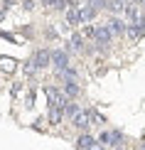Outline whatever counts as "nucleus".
I'll use <instances>...</instances> for the list:
<instances>
[{"mask_svg": "<svg viewBox=\"0 0 145 150\" xmlns=\"http://www.w3.org/2000/svg\"><path fill=\"white\" fill-rule=\"evenodd\" d=\"M143 150H145V145H143Z\"/></svg>", "mask_w": 145, "mask_h": 150, "instance_id": "nucleus-30", "label": "nucleus"}, {"mask_svg": "<svg viewBox=\"0 0 145 150\" xmlns=\"http://www.w3.org/2000/svg\"><path fill=\"white\" fill-rule=\"evenodd\" d=\"M62 118H64V111H59V108H49V123H52V126L62 123Z\"/></svg>", "mask_w": 145, "mask_h": 150, "instance_id": "nucleus-17", "label": "nucleus"}, {"mask_svg": "<svg viewBox=\"0 0 145 150\" xmlns=\"http://www.w3.org/2000/svg\"><path fill=\"white\" fill-rule=\"evenodd\" d=\"M93 143H96V140H93V138H91L89 133H84V135H79V140H76V145H79V150H89V148L93 145Z\"/></svg>", "mask_w": 145, "mask_h": 150, "instance_id": "nucleus-15", "label": "nucleus"}, {"mask_svg": "<svg viewBox=\"0 0 145 150\" xmlns=\"http://www.w3.org/2000/svg\"><path fill=\"white\" fill-rule=\"evenodd\" d=\"M74 126H76L79 130H86V128H89V123H91V118H89V111H81V113L76 116V118H74Z\"/></svg>", "mask_w": 145, "mask_h": 150, "instance_id": "nucleus-8", "label": "nucleus"}, {"mask_svg": "<svg viewBox=\"0 0 145 150\" xmlns=\"http://www.w3.org/2000/svg\"><path fill=\"white\" fill-rule=\"evenodd\" d=\"M52 64L57 67V71L66 69V67H69V52H66V49H54V52H52Z\"/></svg>", "mask_w": 145, "mask_h": 150, "instance_id": "nucleus-2", "label": "nucleus"}, {"mask_svg": "<svg viewBox=\"0 0 145 150\" xmlns=\"http://www.w3.org/2000/svg\"><path fill=\"white\" fill-rule=\"evenodd\" d=\"M89 8H93V10H101V8H108V0H89Z\"/></svg>", "mask_w": 145, "mask_h": 150, "instance_id": "nucleus-20", "label": "nucleus"}, {"mask_svg": "<svg viewBox=\"0 0 145 150\" xmlns=\"http://www.w3.org/2000/svg\"><path fill=\"white\" fill-rule=\"evenodd\" d=\"M143 8H145V0H143Z\"/></svg>", "mask_w": 145, "mask_h": 150, "instance_id": "nucleus-29", "label": "nucleus"}, {"mask_svg": "<svg viewBox=\"0 0 145 150\" xmlns=\"http://www.w3.org/2000/svg\"><path fill=\"white\" fill-rule=\"evenodd\" d=\"M84 35L93 40V37H96V27H91V25H84Z\"/></svg>", "mask_w": 145, "mask_h": 150, "instance_id": "nucleus-23", "label": "nucleus"}, {"mask_svg": "<svg viewBox=\"0 0 145 150\" xmlns=\"http://www.w3.org/2000/svg\"><path fill=\"white\" fill-rule=\"evenodd\" d=\"M111 30H108V25H98V27H96V37H93V40H96V45L98 47H106V45H108V42H111Z\"/></svg>", "mask_w": 145, "mask_h": 150, "instance_id": "nucleus-5", "label": "nucleus"}, {"mask_svg": "<svg viewBox=\"0 0 145 150\" xmlns=\"http://www.w3.org/2000/svg\"><path fill=\"white\" fill-rule=\"evenodd\" d=\"M17 69V62L12 59V57H0V71H5V74H12Z\"/></svg>", "mask_w": 145, "mask_h": 150, "instance_id": "nucleus-9", "label": "nucleus"}, {"mask_svg": "<svg viewBox=\"0 0 145 150\" xmlns=\"http://www.w3.org/2000/svg\"><path fill=\"white\" fill-rule=\"evenodd\" d=\"M64 96H79V86L74 81H66L64 84Z\"/></svg>", "mask_w": 145, "mask_h": 150, "instance_id": "nucleus-18", "label": "nucleus"}, {"mask_svg": "<svg viewBox=\"0 0 145 150\" xmlns=\"http://www.w3.org/2000/svg\"><path fill=\"white\" fill-rule=\"evenodd\" d=\"M125 17H128V25H138V22H145L143 15H140V5L138 3H128V8H125Z\"/></svg>", "mask_w": 145, "mask_h": 150, "instance_id": "nucleus-4", "label": "nucleus"}, {"mask_svg": "<svg viewBox=\"0 0 145 150\" xmlns=\"http://www.w3.org/2000/svg\"><path fill=\"white\" fill-rule=\"evenodd\" d=\"M66 52H84V40H81V35H74V37H71Z\"/></svg>", "mask_w": 145, "mask_h": 150, "instance_id": "nucleus-12", "label": "nucleus"}, {"mask_svg": "<svg viewBox=\"0 0 145 150\" xmlns=\"http://www.w3.org/2000/svg\"><path fill=\"white\" fill-rule=\"evenodd\" d=\"M32 62H35L37 69H45L47 64H52V52H49V49H37L35 57H32Z\"/></svg>", "mask_w": 145, "mask_h": 150, "instance_id": "nucleus-3", "label": "nucleus"}, {"mask_svg": "<svg viewBox=\"0 0 145 150\" xmlns=\"http://www.w3.org/2000/svg\"><path fill=\"white\" fill-rule=\"evenodd\" d=\"M116 150H123V148H121V145H118V148H116Z\"/></svg>", "mask_w": 145, "mask_h": 150, "instance_id": "nucleus-28", "label": "nucleus"}, {"mask_svg": "<svg viewBox=\"0 0 145 150\" xmlns=\"http://www.w3.org/2000/svg\"><path fill=\"white\" fill-rule=\"evenodd\" d=\"M25 71H27V74H35V71H37V67H35V62H32V59L25 64Z\"/></svg>", "mask_w": 145, "mask_h": 150, "instance_id": "nucleus-24", "label": "nucleus"}, {"mask_svg": "<svg viewBox=\"0 0 145 150\" xmlns=\"http://www.w3.org/2000/svg\"><path fill=\"white\" fill-rule=\"evenodd\" d=\"M121 143H123V133H121V130H113V133H111V145H121Z\"/></svg>", "mask_w": 145, "mask_h": 150, "instance_id": "nucleus-21", "label": "nucleus"}, {"mask_svg": "<svg viewBox=\"0 0 145 150\" xmlns=\"http://www.w3.org/2000/svg\"><path fill=\"white\" fill-rule=\"evenodd\" d=\"M108 30H111V35H121V32H125V22L118 20V17H113L108 22Z\"/></svg>", "mask_w": 145, "mask_h": 150, "instance_id": "nucleus-14", "label": "nucleus"}, {"mask_svg": "<svg viewBox=\"0 0 145 150\" xmlns=\"http://www.w3.org/2000/svg\"><path fill=\"white\" fill-rule=\"evenodd\" d=\"M79 113H81V111H79L76 103H66V106H64V118H69V121H74Z\"/></svg>", "mask_w": 145, "mask_h": 150, "instance_id": "nucleus-16", "label": "nucleus"}, {"mask_svg": "<svg viewBox=\"0 0 145 150\" xmlns=\"http://www.w3.org/2000/svg\"><path fill=\"white\" fill-rule=\"evenodd\" d=\"M89 118L93 121V126H103V123H106V118L101 116L98 111H89Z\"/></svg>", "mask_w": 145, "mask_h": 150, "instance_id": "nucleus-19", "label": "nucleus"}, {"mask_svg": "<svg viewBox=\"0 0 145 150\" xmlns=\"http://www.w3.org/2000/svg\"><path fill=\"white\" fill-rule=\"evenodd\" d=\"M98 143H103V145H111V133H108V130H103V133L98 135Z\"/></svg>", "mask_w": 145, "mask_h": 150, "instance_id": "nucleus-22", "label": "nucleus"}, {"mask_svg": "<svg viewBox=\"0 0 145 150\" xmlns=\"http://www.w3.org/2000/svg\"><path fill=\"white\" fill-rule=\"evenodd\" d=\"M130 3H143V0H130Z\"/></svg>", "mask_w": 145, "mask_h": 150, "instance_id": "nucleus-27", "label": "nucleus"}, {"mask_svg": "<svg viewBox=\"0 0 145 150\" xmlns=\"http://www.w3.org/2000/svg\"><path fill=\"white\" fill-rule=\"evenodd\" d=\"M79 17H81V25H86L89 20H93V17H96V10L89 8V5H84V8L79 10Z\"/></svg>", "mask_w": 145, "mask_h": 150, "instance_id": "nucleus-13", "label": "nucleus"}, {"mask_svg": "<svg viewBox=\"0 0 145 150\" xmlns=\"http://www.w3.org/2000/svg\"><path fill=\"white\" fill-rule=\"evenodd\" d=\"M125 8H128V0H108V10L116 12V15L125 12Z\"/></svg>", "mask_w": 145, "mask_h": 150, "instance_id": "nucleus-10", "label": "nucleus"}, {"mask_svg": "<svg viewBox=\"0 0 145 150\" xmlns=\"http://www.w3.org/2000/svg\"><path fill=\"white\" fill-rule=\"evenodd\" d=\"M22 8H25V10H32V8H35V0H25Z\"/></svg>", "mask_w": 145, "mask_h": 150, "instance_id": "nucleus-26", "label": "nucleus"}, {"mask_svg": "<svg viewBox=\"0 0 145 150\" xmlns=\"http://www.w3.org/2000/svg\"><path fill=\"white\" fill-rule=\"evenodd\" d=\"M74 25H81L79 8H76V5H69V8H66V27H74Z\"/></svg>", "mask_w": 145, "mask_h": 150, "instance_id": "nucleus-7", "label": "nucleus"}, {"mask_svg": "<svg viewBox=\"0 0 145 150\" xmlns=\"http://www.w3.org/2000/svg\"><path fill=\"white\" fill-rule=\"evenodd\" d=\"M45 96H47V101H49V108H59V111H64L66 96H64L59 89H54V86H45Z\"/></svg>", "mask_w": 145, "mask_h": 150, "instance_id": "nucleus-1", "label": "nucleus"}, {"mask_svg": "<svg viewBox=\"0 0 145 150\" xmlns=\"http://www.w3.org/2000/svg\"><path fill=\"white\" fill-rule=\"evenodd\" d=\"M125 35H128V40L138 42L140 37L145 35V22H138V25H125Z\"/></svg>", "mask_w": 145, "mask_h": 150, "instance_id": "nucleus-6", "label": "nucleus"}, {"mask_svg": "<svg viewBox=\"0 0 145 150\" xmlns=\"http://www.w3.org/2000/svg\"><path fill=\"white\" fill-rule=\"evenodd\" d=\"M42 3H45V8H52V10H66L69 5V0H42Z\"/></svg>", "mask_w": 145, "mask_h": 150, "instance_id": "nucleus-11", "label": "nucleus"}, {"mask_svg": "<svg viewBox=\"0 0 145 150\" xmlns=\"http://www.w3.org/2000/svg\"><path fill=\"white\" fill-rule=\"evenodd\" d=\"M89 150H106V145H103V143H98V140H96V143H93V145H91Z\"/></svg>", "mask_w": 145, "mask_h": 150, "instance_id": "nucleus-25", "label": "nucleus"}]
</instances>
